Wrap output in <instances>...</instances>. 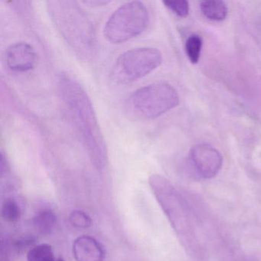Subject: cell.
I'll use <instances>...</instances> for the list:
<instances>
[{
  "mask_svg": "<svg viewBox=\"0 0 261 261\" xmlns=\"http://www.w3.org/2000/svg\"><path fill=\"white\" fill-rule=\"evenodd\" d=\"M59 98L97 169L108 164V149L91 99L80 84L65 73L57 79Z\"/></svg>",
  "mask_w": 261,
  "mask_h": 261,
  "instance_id": "cell-1",
  "label": "cell"
},
{
  "mask_svg": "<svg viewBox=\"0 0 261 261\" xmlns=\"http://www.w3.org/2000/svg\"><path fill=\"white\" fill-rule=\"evenodd\" d=\"M149 183L178 241L191 260L208 261V252L198 234L187 201L181 193L169 180L158 174L151 175Z\"/></svg>",
  "mask_w": 261,
  "mask_h": 261,
  "instance_id": "cell-2",
  "label": "cell"
},
{
  "mask_svg": "<svg viewBox=\"0 0 261 261\" xmlns=\"http://www.w3.org/2000/svg\"><path fill=\"white\" fill-rule=\"evenodd\" d=\"M47 6L56 28L74 53L83 60H93L98 42L95 27L86 12L74 1L54 0Z\"/></svg>",
  "mask_w": 261,
  "mask_h": 261,
  "instance_id": "cell-3",
  "label": "cell"
},
{
  "mask_svg": "<svg viewBox=\"0 0 261 261\" xmlns=\"http://www.w3.org/2000/svg\"><path fill=\"white\" fill-rule=\"evenodd\" d=\"M179 95L167 83H155L143 87L128 97V110L137 117L152 120L178 106Z\"/></svg>",
  "mask_w": 261,
  "mask_h": 261,
  "instance_id": "cell-4",
  "label": "cell"
},
{
  "mask_svg": "<svg viewBox=\"0 0 261 261\" xmlns=\"http://www.w3.org/2000/svg\"><path fill=\"white\" fill-rule=\"evenodd\" d=\"M149 20V12L143 3H126L110 16L103 33L111 43H123L141 34L147 27Z\"/></svg>",
  "mask_w": 261,
  "mask_h": 261,
  "instance_id": "cell-5",
  "label": "cell"
},
{
  "mask_svg": "<svg viewBox=\"0 0 261 261\" xmlns=\"http://www.w3.org/2000/svg\"><path fill=\"white\" fill-rule=\"evenodd\" d=\"M162 62L163 55L157 48H133L117 58L111 70V77L118 84L133 83L150 74Z\"/></svg>",
  "mask_w": 261,
  "mask_h": 261,
  "instance_id": "cell-6",
  "label": "cell"
},
{
  "mask_svg": "<svg viewBox=\"0 0 261 261\" xmlns=\"http://www.w3.org/2000/svg\"><path fill=\"white\" fill-rule=\"evenodd\" d=\"M189 160L195 172L204 179L213 178L222 168L221 152L208 144L194 146L189 152Z\"/></svg>",
  "mask_w": 261,
  "mask_h": 261,
  "instance_id": "cell-7",
  "label": "cell"
},
{
  "mask_svg": "<svg viewBox=\"0 0 261 261\" xmlns=\"http://www.w3.org/2000/svg\"><path fill=\"white\" fill-rule=\"evenodd\" d=\"M6 62L12 71L25 72L36 66L38 54L30 44L23 42H16L7 48Z\"/></svg>",
  "mask_w": 261,
  "mask_h": 261,
  "instance_id": "cell-8",
  "label": "cell"
},
{
  "mask_svg": "<svg viewBox=\"0 0 261 261\" xmlns=\"http://www.w3.org/2000/svg\"><path fill=\"white\" fill-rule=\"evenodd\" d=\"M73 255L76 261H103L105 251L100 243L92 237H79L74 241Z\"/></svg>",
  "mask_w": 261,
  "mask_h": 261,
  "instance_id": "cell-9",
  "label": "cell"
},
{
  "mask_svg": "<svg viewBox=\"0 0 261 261\" xmlns=\"http://www.w3.org/2000/svg\"><path fill=\"white\" fill-rule=\"evenodd\" d=\"M200 9L206 18L216 22L224 20L228 13V9L225 3L220 0L203 1L200 5Z\"/></svg>",
  "mask_w": 261,
  "mask_h": 261,
  "instance_id": "cell-10",
  "label": "cell"
},
{
  "mask_svg": "<svg viewBox=\"0 0 261 261\" xmlns=\"http://www.w3.org/2000/svg\"><path fill=\"white\" fill-rule=\"evenodd\" d=\"M33 226L35 230L42 235H48L53 231L56 223V216L50 209L39 211L33 218Z\"/></svg>",
  "mask_w": 261,
  "mask_h": 261,
  "instance_id": "cell-11",
  "label": "cell"
},
{
  "mask_svg": "<svg viewBox=\"0 0 261 261\" xmlns=\"http://www.w3.org/2000/svg\"><path fill=\"white\" fill-rule=\"evenodd\" d=\"M27 259L28 261H56L53 247L47 244L33 247L29 251Z\"/></svg>",
  "mask_w": 261,
  "mask_h": 261,
  "instance_id": "cell-12",
  "label": "cell"
},
{
  "mask_svg": "<svg viewBox=\"0 0 261 261\" xmlns=\"http://www.w3.org/2000/svg\"><path fill=\"white\" fill-rule=\"evenodd\" d=\"M202 45V39L199 36L192 35L188 38L186 42V53L192 64L199 62Z\"/></svg>",
  "mask_w": 261,
  "mask_h": 261,
  "instance_id": "cell-13",
  "label": "cell"
},
{
  "mask_svg": "<svg viewBox=\"0 0 261 261\" xmlns=\"http://www.w3.org/2000/svg\"><path fill=\"white\" fill-rule=\"evenodd\" d=\"M1 215L4 221L7 222H16L20 218V207L14 200H7L3 204Z\"/></svg>",
  "mask_w": 261,
  "mask_h": 261,
  "instance_id": "cell-14",
  "label": "cell"
},
{
  "mask_svg": "<svg viewBox=\"0 0 261 261\" xmlns=\"http://www.w3.org/2000/svg\"><path fill=\"white\" fill-rule=\"evenodd\" d=\"M163 4L179 17H186L189 13V4L186 0H166Z\"/></svg>",
  "mask_w": 261,
  "mask_h": 261,
  "instance_id": "cell-15",
  "label": "cell"
},
{
  "mask_svg": "<svg viewBox=\"0 0 261 261\" xmlns=\"http://www.w3.org/2000/svg\"><path fill=\"white\" fill-rule=\"evenodd\" d=\"M69 220L73 226L79 228H88L92 224L91 217L83 211H73L70 215Z\"/></svg>",
  "mask_w": 261,
  "mask_h": 261,
  "instance_id": "cell-16",
  "label": "cell"
},
{
  "mask_svg": "<svg viewBox=\"0 0 261 261\" xmlns=\"http://www.w3.org/2000/svg\"><path fill=\"white\" fill-rule=\"evenodd\" d=\"M258 25H259V30H261V19H259V22H258Z\"/></svg>",
  "mask_w": 261,
  "mask_h": 261,
  "instance_id": "cell-17",
  "label": "cell"
},
{
  "mask_svg": "<svg viewBox=\"0 0 261 261\" xmlns=\"http://www.w3.org/2000/svg\"><path fill=\"white\" fill-rule=\"evenodd\" d=\"M56 261H65V260H64V259H62V258H59V259H56Z\"/></svg>",
  "mask_w": 261,
  "mask_h": 261,
  "instance_id": "cell-18",
  "label": "cell"
}]
</instances>
